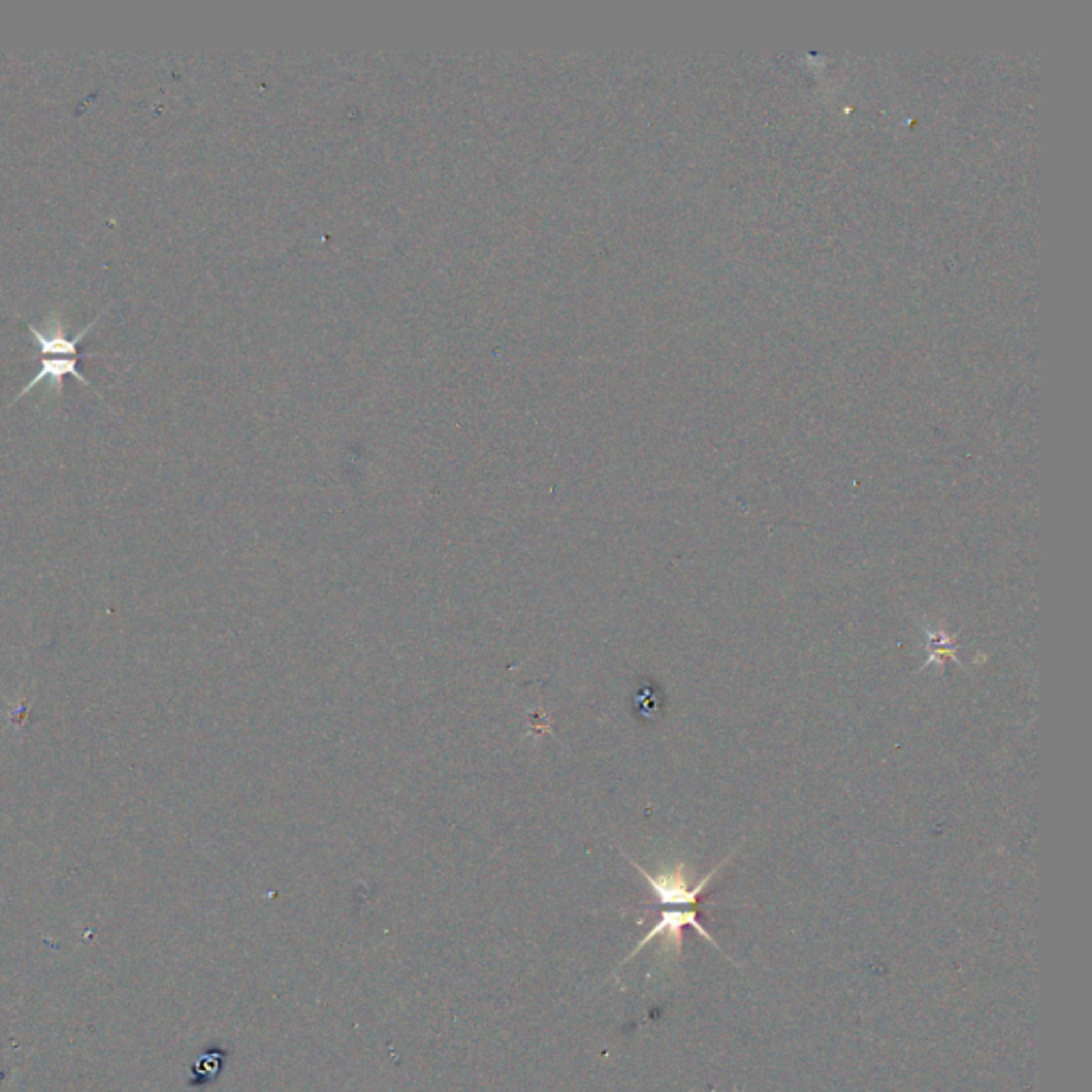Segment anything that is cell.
<instances>
[{
  "label": "cell",
  "mask_w": 1092,
  "mask_h": 1092,
  "mask_svg": "<svg viewBox=\"0 0 1092 1092\" xmlns=\"http://www.w3.org/2000/svg\"><path fill=\"white\" fill-rule=\"evenodd\" d=\"M685 926H692V928L696 930V933H698L706 943H711L713 948H717L719 952H724L721 945L711 937L709 930H706V928L702 926L696 907H689V909H664L662 916H660V920L655 922V926H653V928L649 930V933L645 935V939H640V941H638V945L630 952V956H628L623 962H628L630 958H634L642 948H647V945L653 943L657 937H664V948H666V950H672L674 954H681V952H683V928H685Z\"/></svg>",
  "instance_id": "2"
},
{
  "label": "cell",
  "mask_w": 1092,
  "mask_h": 1092,
  "mask_svg": "<svg viewBox=\"0 0 1092 1092\" xmlns=\"http://www.w3.org/2000/svg\"><path fill=\"white\" fill-rule=\"evenodd\" d=\"M922 630H924V636H926V640H924L926 660L922 662V666L918 668V672L924 670V668H928L930 664H937V666L943 670L948 660H954L956 664H960V662H958V655H956V649H958V647H956V640H954V636H952L948 630H943V628H930V625H926V623H922Z\"/></svg>",
  "instance_id": "5"
},
{
  "label": "cell",
  "mask_w": 1092,
  "mask_h": 1092,
  "mask_svg": "<svg viewBox=\"0 0 1092 1092\" xmlns=\"http://www.w3.org/2000/svg\"><path fill=\"white\" fill-rule=\"evenodd\" d=\"M101 318H103V314L96 316L90 325H86L84 329H79L73 338H69V333L64 331V325H62V320H60L58 316H50V318H47V327H45V331L39 329V327H35V325H26V327H28L30 335L35 338V342H37V346H39V350H41V355H43V357H77V359H79V352H77V350H79L82 340L94 329V325L99 323Z\"/></svg>",
  "instance_id": "3"
},
{
  "label": "cell",
  "mask_w": 1092,
  "mask_h": 1092,
  "mask_svg": "<svg viewBox=\"0 0 1092 1092\" xmlns=\"http://www.w3.org/2000/svg\"><path fill=\"white\" fill-rule=\"evenodd\" d=\"M734 854H736V849L730 852V854H728V856L715 866V869H713L709 875H704V877H702L698 884H694V886L689 884V869H687V864H685V862H679L677 866H674V869H668V871H662V873L653 875V873H649L647 869H642V866H640L636 860H632V858H628V860H630V864L634 866V869H636L642 877H645V881L649 884V888L653 890V894L657 896V901H660L664 907H683V909H689V907H696L698 898L702 896V892L706 890V886H709V884L713 881V877L724 869V866L730 862V858H732Z\"/></svg>",
  "instance_id": "1"
},
{
  "label": "cell",
  "mask_w": 1092,
  "mask_h": 1092,
  "mask_svg": "<svg viewBox=\"0 0 1092 1092\" xmlns=\"http://www.w3.org/2000/svg\"><path fill=\"white\" fill-rule=\"evenodd\" d=\"M64 376H73L75 380H79L82 384H86V387L92 389L90 380H88L86 376H82L79 370H77V357H43V363H41L39 374L26 384V387L20 391V395H18L15 399L28 395V393H30L32 389H35L37 384H41V382H47V384H50V391L60 393V391H62V380H64Z\"/></svg>",
  "instance_id": "4"
}]
</instances>
